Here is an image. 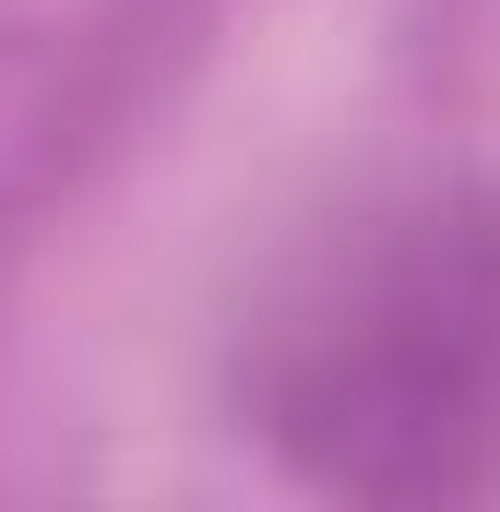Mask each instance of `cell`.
I'll use <instances>...</instances> for the list:
<instances>
[{"label": "cell", "mask_w": 500, "mask_h": 512, "mask_svg": "<svg viewBox=\"0 0 500 512\" xmlns=\"http://www.w3.org/2000/svg\"><path fill=\"white\" fill-rule=\"evenodd\" d=\"M227 417L310 501H500V167H429L310 227L227 346Z\"/></svg>", "instance_id": "1"}]
</instances>
